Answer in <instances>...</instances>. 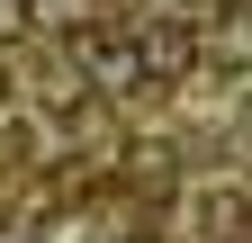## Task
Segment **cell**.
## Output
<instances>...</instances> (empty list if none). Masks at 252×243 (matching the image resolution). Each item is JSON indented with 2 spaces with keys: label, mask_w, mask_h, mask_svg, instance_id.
Returning <instances> with one entry per match:
<instances>
[{
  "label": "cell",
  "mask_w": 252,
  "mask_h": 243,
  "mask_svg": "<svg viewBox=\"0 0 252 243\" xmlns=\"http://www.w3.org/2000/svg\"><path fill=\"white\" fill-rule=\"evenodd\" d=\"M198 243H252V198L243 189H198Z\"/></svg>",
  "instance_id": "cell-1"
},
{
  "label": "cell",
  "mask_w": 252,
  "mask_h": 243,
  "mask_svg": "<svg viewBox=\"0 0 252 243\" xmlns=\"http://www.w3.org/2000/svg\"><path fill=\"white\" fill-rule=\"evenodd\" d=\"M135 54H144V81H180L189 63H198L189 27H144V36H135Z\"/></svg>",
  "instance_id": "cell-2"
},
{
  "label": "cell",
  "mask_w": 252,
  "mask_h": 243,
  "mask_svg": "<svg viewBox=\"0 0 252 243\" xmlns=\"http://www.w3.org/2000/svg\"><path fill=\"white\" fill-rule=\"evenodd\" d=\"M90 72H99L108 90H135V81H144V54L117 45V36H99V45H90Z\"/></svg>",
  "instance_id": "cell-3"
},
{
  "label": "cell",
  "mask_w": 252,
  "mask_h": 243,
  "mask_svg": "<svg viewBox=\"0 0 252 243\" xmlns=\"http://www.w3.org/2000/svg\"><path fill=\"white\" fill-rule=\"evenodd\" d=\"M27 18H54V27H81L90 0H27Z\"/></svg>",
  "instance_id": "cell-4"
},
{
  "label": "cell",
  "mask_w": 252,
  "mask_h": 243,
  "mask_svg": "<svg viewBox=\"0 0 252 243\" xmlns=\"http://www.w3.org/2000/svg\"><path fill=\"white\" fill-rule=\"evenodd\" d=\"M27 36V0H0V45H18Z\"/></svg>",
  "instance_id": "cell-5"
}]
</instances>
